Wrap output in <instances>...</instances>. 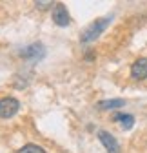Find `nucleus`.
<instances>
[{"label": "nucleus", "instance_id": "obj_1", "mask_svg": "<svg viewBox=\"0 0 147 153\" xmlns=\"http://www.w3.org/2000/svg\"><path fill=\"white\" fill-rule=\"evenodd\" d=\"M111 24V16H104V18H98V20L91 22L80 35V42L82 44H89V42H95L96 38L105 31V27Z\"/></svg>", "mask_w": 147, "mask_h": 153}, {"label": "nucleus", "instance_id": "obj_6", "mask_svg": "<svg viewBox=\"0 0 147 153\" xmlns=\"http://www.w3.org/2000/svg\"><path fill=\"white\" fill-rule=\"evenodd\" d=\"M131 79L133 80H145L147 79V59H136L131 64Z\"/></svg>", "mask_w": 147, "mask_h": 153}, {"label": "nucleus", "instance_id": "obj_5", "mask_svg": "<svg viewBox=\"0 0 147 153\" xmlns=\"http://www.w3.org/2000/svg\"><path fill=\"white\" fill-rule=\"evenodd\" d=\"M98 139H100V142L104 144V148L107 149V153H120V144H118V140H116L109 131L100 129V131H98Z\"/></svg>", "mask_w": 147, "mask_h": 153}, {"label": "nucleus", "instance_id": "obj_4", "mask_svg": "<svg viewBox=\"0 0 147 153\" xmlns=\"http://www.w3.org/2000/svg\"><path fill=\"white\" fill-rule=\"evenodd\" d=\"M20 55L24 56V59L31 60V62H38L40 59H44V55H46V49L42 44H31L27 48H24L20 51Z\"/></svg>", "mask_w": 147, "mask_h": 153}, {"label": "nucleus", "instance_id": "obj_9", "mask_svg": "<svg viewBox=\"0 0 147 153\" xmlns=\"http://www.w3.org/2000/svg\"><path fill=\"white\" fill-rule=\"evenodd\" d=\"M16 153H47V151H46V148H42L38 144H24Z\"/></svg>", "mask_w": 147, "mask_h": 153}, {"label": "nucleus", "instance_id": "obj_2", "mask_svg": "<svg viewBox=\"0 0 147 153\" xmlns=\"http://www.w3.org/2000/svg\"><path fill=\"white\" fill-rule=\"evenodd\" d=\"M20 109V102L15 97H4L0 99V119H11Z\"/></svg>", "mask_w": 147, "mask_h": 153}, {"label": "nucleus", "instance_id": "obj_7", "mask_svg": "<svg viewBox=\"0 0 147 153\" xmlns=\"http://www.w3.org/2000/svg\"><path fill=\"white\" fill-rule=\"evenodd\" d=\"M115 122H120L123 129H131L133 124H135V117L129 113H115V117H113Z\"/></svg>", "mask_w": 147, "mask_h": 153}, {"label": "nucleus", "instance_id": "obj_3", "mask_svg": "<svg viewBox=\"0 0 147 153\" xmlns=\"http://www.w3.org/2000/svg\"><path fill=\"white\" fill-rule=\"evenodd\" d=\"M53 22L57 26H60V27H65V26L71 24V16L67 13V7L62 2H57L54 7H53Z\"/></svg>", "mask_w": 147, "mask_h": 153}, {"label": "nucleus", "instance_id": "obj_8", "mask_svg": "<svg viewBox=\"0 0 147 153\" xmlns=\"http://www.w3.org/2000/svg\"><path fill=\"white\" fill-rule=\"evenodd\" d=\"M125 100L123 99H109V100H100L96 104L98 109H116V108H123Z\"/></svg>", "mask_w": 147, "mask_h": 153}, {"label": "nucleus", "instance_id": "obj_10", "mask_svg": "<svg viewBox=\"0 0 147 153\" xmlns=\"http://www.w3.org/2000/svg\"><path fill=\"white\" fill-rule=\"evenodd\" d=\"M35 6L38 7V9H47L49 6H54V4H53V2H49V0H47V2H40V0H38V2H35Z\"/></svg>", "mask_w": 147, "mask_h": 153}]
</instances>
